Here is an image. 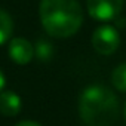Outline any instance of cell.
<instances>
[{
    "label": "cell",
    "mask_w": 126,
    "mask_h": 126,
    "mask_svg": "<svg viewBox=\"0 0 126 126\" xmlns=\"http://www.w3.org/2000/svg\"><path fill=\"white\" fill-rule=\"evenodd\" d=\"M15 126H42L40 123H37V122H31V120H24V122H19V123H16Z\"/></svg>",
    "instance_id": "obj_10"
},
{
    "label": "cell",
    "mask_w": 126,
    "mask_h": 126,
    "mask_svg": "<svg viewBox=\"0 0 126 126\" xmlns=\"http://www.w3.org/2000/svg\"><path fill=\"white\" fill-rule=\"evenodd\" d=\"M5 83H6L5 76H3V73H2V71H0V92H2V89L5 88Z\"/></svg>",
    "instance_id": "obj_11"
},
{
    "label": "cell",
    "mask_w": 126,
    "mask_h": 126,
    "mask_svg": "<svg viewBox=\"0 0 126 126\" xmlns=\"http://www.w3.org/2000/svg\"><path fill=\"white\" fill-rule=\"evenodd\" d=\"M37 53L40 55V58H43V53H45V56L50 53V47H49L47 42H39V46H37Z\"/></svg>",
    "instance_id": "obj_9"
},
{
    "label": "cell",
    "mask_w": 126,
    "mask_h": 126,
    "mask_svg": "<svg viewBox=\"0 0 126 126\" xmlns=\"http://www.w3.org/2000/svg\"><path fill=\"white\" fill-rule=\"evenodd\" d=\"M21 111V98L12 92L5 91L0 92V113L8 117H14Z\"/></svg>",
    "instance_id": "obj_6"
},
{
    "label": "cell",
    "mask_w": 126,
    "mask_h": 126,
    "mask_svg": "<svg viewBox=\"0 0 126 126\" xmlns=\"http://www.w3.org/2000/svg\"><path fill=\"white\" fill-rule=\"evenodd\" d=\"M12 30H14V24H12L11 15L3 9H0V45H3L9 40Z\"/></svg>",
    "instance_id": "obj_7"
},
{
    "label": "cell",
    "mask_w": 126,
    "mask_h": 126,
    "mask_svg": "<svg viewBox=\"0 0 126 126\" xmlns=\"http://www.w3.org/2000/svg\"><path fill=\"white\" fill-rule=\"evenodd\" d=\"M123 2L125 0H86V6L94 19L111 21L120 14Z\"/></svg>",
    "instance_id": "obj_4"
},
{
    "label": "cell",
    "mask_w": 126,
    "mask_h": 126,
    "mask_svg": "<svg viewBox=\"0 0 126 126\" xmlns=\"http://www.w3.org/2000/svg\"><path fill=\"white\" fill-rule=\"evenodd\" d=\"M92 45L95 50L101 55L113 53L120 45V36L117 30L111 25H102L92 34Z\"/></svg>",
    "instance_id": "obj_3"
},
{
    "label": "cell",
    "mask_w": 126,
    "mask_h": 126,
    "mask_svg": "<svg viewBox=\"0 0 126 126\" xmlns=\"http://www.w3.org/2000/svg\"><path fill=\"white\" fill-rule=\"evenodd\" d=\"M33 55H34L33 45L27 39L16 37V39L11 40V43H9V56L16 64H21V65L28 64L33 58Z\"/></svg>",
    "instance_id": "obj_5"
},
{
    "label": "cell",
    "mask_w": 126,
    "mask_h": 126,
    "mask_svg": "<svg viewBox=\"0 0 126 126\" xmlns=\"http://www.w3.org/2000/svg\"><path fill=\"white\" fill-rule=\"evenodd\" d=\"M113 85L120 92H126V62L117 65L113 71Z\"/></svg>",
    "instance_id": "obj_8"
},
{
    "label": "cell",
    "mask_w": 126,
    "mask_h": 126,
    "mask_svg": "<svg viewBox=\"0 0 126 126\" xmlns=\"http://www.w3.org/2000/svg\"><path fill=\"white\" fill-rule=\"evenodd\" d=\"M39 14L47 34L58 39L76 34L83 21L77 0H42Z\"/></svg>",
    "instance_id": "obj_1"
},
{
    "label": "cell",
    "mask_w": 126,
    "mask_h": 126,
    "mask_svg": "<svg viewBox=\"0 0 126 126\" xmlns=\"http://www.w3.org/2000/svg\"><path fill=\"white\" fill-rule=\"evenodd\" d=\"M125 114H126V105H125Z\"/></svg>",
    "instance_id": "obj_12"
},
{
    "label": "cell",
    "mask_w": 126,
    "mask_h": 126,
    "mask_svg": "<svg viewBox=\"0 0 126 126\" xmlns=\"http://www.w3.org/2000/svg\"><path fill=\"white\" fill-rule=\"evenodd\" d=\"M79 111L88 126H111L119 116V102L108 88L92 85L82 92Z\"/></svg>",
    "instance_id": "obj_2"
}]
</instances>
